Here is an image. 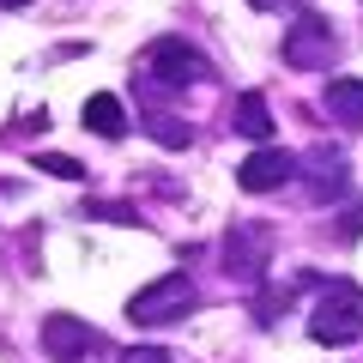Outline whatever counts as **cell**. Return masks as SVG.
Instances as JSON below:
<instances>
[{
    "instance_id": "cell-6",
    "label": "cell",
    "mask_w": 363,
    "mask_h": 363,
    "mask_svg": "<svg viewBox=\"0 0 363 363\" xmlns=\"http://www.w3.org/2000/svg\"><path fill=\"white\" fill-rule=\"evenodd\" d=\"M285 182H297V152H285V145H255V152L236 164V188H242V194H272V188H285Z\"/></svg>"
},
{
    "instance_id": "cell-2",
    "label": "cell",
    "mask_w": 363,
    "mask_h": 363,
    "mask_svg": "<svg viewBox=\"0 0 363 363\" xmlns=\"http://www.w3.org/2000/svg\"><path fill=\"white\" fill-rule=\"evenodd\" d=\"M145 85H157V91H188V85H200V79H212V61L194 49V43H182V37H157L152 49H145Z\"/></svg>"
},
{
    "instance_id": "cell-5",
    "label": "cell",
    "mask_w": 363,
    "mask_h": 363,
    "mask_svg": "<svg viewBox=\"0 0 363 363\" xmlns=\"http://www.w3.org/2000/svg\"><path fill=\"white\" fill-rule=\"evenodd\" d=\"M272 267V230L255 218H236V230L224 236V272L242 279V285H260Z\"/></svg>"
},
{
    "instance_id": "cell-1",
    "label": "cell",
    "mask_w": 363,
    "mask_h": 363,
    "mask_svg": "<svg viewBox=\"0 0 363 363\" xmlns=\"http://www.w3.org/2000/svg\"><path fill=\"white\" fill-rule=\"evenodd\" d=\"M194 303H200L194 279H188V272H164V279H152L145 291H133L128 321L133 327H169V321H182V315H194Z\"/></svg>"
},
{
    "instance_id": "cell-16",
    "label": "cell",
    "mask_w": 363,
    "mask_h": 363,
    "mask_svg": "<svg viewBox=\"0 0 363 363\" xmlns=\"http://www.w3.org/2000/svg\"><path fill=\"white\" fill-rule=\"evenodd\" d=\"M339 236H363V200H357V206L345 212V224H339Z\"/></svg>"
},
{
    "instance_id": "cell-8",
    "label": "cell",
    "mask_w": 363,
    "mask_h": 363,
    "mask_svg": "<svg viewBox=\"0 0 363 363\" xmlns=\"http://www.w3.org/2000/svg\"><path fill=\"white\" fill-rule=\"evenodd\" d=\"M297 176H303V188H309L315 206H327V200L345 194V157H339L333 145H315L309 157H297Z\"/></svg>"
},
{
    "instance_id": "cell-13",
    "label": "cell",
    "mask_w": 363,
    "mask_h": 363,
    "mask_svg": "<svg viewBox=\"0 0 363 363\" xmlns=\"http://www.w3.org/2000/svg\"><path fill=\"white\" fill-rule=\"evenodd\" d=\"M37 169H49V176H61V182H85V164L67 157V152H37Z\"/></svg>"
},
{
    "instance_id": "cell-7",
    "label": "cell",
    "mask_w": 363,
    "mask_h": 363,
    "mask_svg": "<svg viewBox=\"0 0 363 363\" xmlns=\"http://www.w3.org/2000/svg\"><path fill=\"white\" fill-rule=\"evenodd\" d=\"M91 351H97V333L79 315H43V357L49 363H85Z\"/></svg>"
},
{
    "instance_id": "cell-18",
    "label": "cell",
    "mask_w": 363,
    "mask_h": 363,
    "mask_svg": "<svg viewBox=\"0 0 363 363\" xmlns=\"http://www.w3.org/2000/svg\"><path fill=\"white\" fill-rule=\"evenodd\" d=\"M0 6H30V0H0Z\"/></svg>"
},
{
    "instance_id": "cell-17",
    "label": "cell",
    "mask_w": 363,
    "mask_h": 363,
    "mask_svg": "<svg viewBox=\"0 0 363 363\" xmlns=\"http://www.w3.org/2000/svg\"><path fill=\"white\" fill-rule=\"evenodd\" d=\"M255 6H291V0H255Z\"/></svg>"
},
{
    "instance_id": "cell-14",
    "label": "cell",
    "mask_w": 363,
    "mask_h": 363,
    "mask_svg": "<svg viewBox=\"0 0 363 363\" xmlns=\"http://www.w3.org/2000/svg\"><path fill=\"white\" fill-rule=\"evenodd\" d=\"M85 218H109V224H140L133 206H85Z\"/></svg>"
},
{
    "instance_id": "cell-9",
    "label": "cell",
    "mask_w": 363,
    "mask_h": 363,
    "mask_svg": "<svg viewBox=\"0 0 363 363\" xmlns=\"http://www.w3.org/2000/svg\"><path fill=\"white\" fill-rule=\"evenodd\" d=\"M321 109L339 121V128H363V79H327V91H321Z\"/></svg>"
},
{
    "instance_id": "cell-15",
    "label": "cell",
    "mask_w": 363,
    "mask_h": 363,
    "mask_svg": "<svg viewBox=\"0 0 363 363\" xmlns=\"http://www.w3.org/2000/svg\"><path fill=\"white\" fill-rule=\"evenodd\" d=\"M121 363H176L164 345H133V351H121Z\"/></svg>"
},
{
    "instance_id": "cell-12",
    "label": "cell",
    "mask_w": 363,
    "mask_h": 363,
    "mask_svg": "<svg viewBox=\"0 0 363 363\" xmlns=\"http://www.w3.org/2000/svg\"><path fill=\"white\" fill-rule=\"evenodd\" d=\"M145 133H152L157 145H169V152H182V145L194 140V128H188L182 116H145Z\"/></svg>"
},
{
    "instance_id": "cell-4",
    "label": "cell",
    "mask_w": 363,
    "mask_h": 363,
    "mask_svg": "<svg viewBox=\"0 0 363 363\" xmlns=\"http://www.w3.org/2000/svg\"><path fill=\"white\" fill-rule=\"evenodd\" d=\"M333 55H339V37H333V25L321 13H297L285 25V67L321 73V67H333Z\"/></svg>"
},
{
    "instance_id": "cell-10",
    "label": "cell",
    "mask_w": 363,
    "mask_h": 363,
    "mask_svg": "<svg viewBox=\"0 0 363 363\" xmlns=\"http://www.w3.org/2000/svg\"><path fill=\"white\" fill-rule=\"evenodd\" d=\"M85 128L97 133V140H121V133H128V109H121V97H109V91L85 97Z\"/></svg>"
},
{
    "instance_id": "cell-3",
    "label": "cell",
    "mask_w": 363,
    "mask_h": 363,
    "mask_svg": "<svg viewBox=\"0 0 363 363\" xmlns=\"http://www.w3.org/2000/svg\"><path fill=\"white\" fill-rule=\"evenodd\" d=\"M309 339L315 345H357L363 339V297L351 285H327L321 303L309 309Z\"/></svg>"
},
{
    "instance_id": "cell-11",
    "label": "cell",
    "mask_w": 363,
    "mask_h": 363,
    "mask_svg": "<svg viewBox=\"0 0 363 363\" xmlns=\"http://www.w3.org/2000/svg\"><path fill=\"white\" fill-rule=\"evenodd\" d=\"M230 121H236V133H248L255 145H267V133H272V109H267V97H260V91H242V97H236Z\"/></svg>"
}]
</instances>
